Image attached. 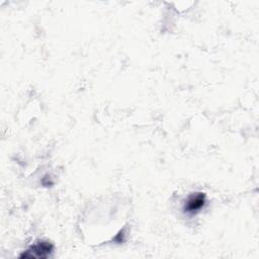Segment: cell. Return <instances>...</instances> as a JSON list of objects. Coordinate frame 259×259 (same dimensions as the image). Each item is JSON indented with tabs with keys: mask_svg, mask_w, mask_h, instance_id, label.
<instances>
[{
	"mask_svg": "<svg viewBox=\"0 0 259 259\" xmlns=\"http://www.w3.org/2000/svg\"><path fill=\"white\" fill-rule=\"evenodd\" d=\"M205 203L204 193H193L188 197L184 204V211L189 214H194L198 212Z\"/></svg>",
	"mask_w": 259,
	"mask_h": 259,
	"instance_id": "obj_1",
	"label": "cell"
},
{
	"mask_svg": "<svg viewBox=\"0 0 259 259\" xmlns=\"http://www.w3.org/2000/svg\"><path fill=\"white\" fill-rule=\"evenodd\" d=\"M53 246L48 242H39L35 245H33L29 250L26 251L25 254H23V257L28 258H45L49 256V254L52 252Z\"/></svg>",
	"mask_w": 259,
	"mask_h": 259,
	"instance_id": "obj_2",
	"label": "cell"
}]
</instances>
